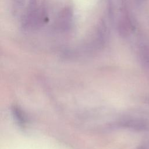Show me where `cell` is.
I'll list each match as a JSON object with an SVG mask.
<instances>
[]
</instances>
